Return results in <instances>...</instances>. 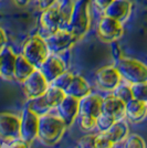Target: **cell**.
<instances>
[{
    "label": "cell",
    "instance_id": "obj_14",
    "mask_svg": "<svg viewBox=\"0 0 147 148\" xmlns=\"http://www.w3.org/2000/svg\"><path fill=\"white\" fill-rule=\"evenodd\" d=\"M102 103L103 99L96 94H89L85 97L80 99V111L82 115H89L98 118L102 113Z\"/></svg>",
    "mask_w": 147,
    "mask_h": 148
},
{
    "label": "cell",
    "instance_id": "obj_22",
    "mask_svg": "<svg viewBox=\"0 0 147 148\" xmlns=\"http://www.w3.org/2000/svg\"><path fill=\"white\" fill-rule=\"evenodd\" d=\"M43 95H44V97H45V99H47V102H48V104H49L51 108L56 107L64 99V97L67 96L65 92L62 88L54 86V85L49 87Z\"/></svg>",
    "mask_w": 147,
    "mask_h": 148
},
{
    "label": "cell",
    "instance_id": "obj_4",
    "mask_svg": "<svg viewBox=\"0 0 147 148\" xmlns=\"http://www.w3.org/2000/svg\"><path fill=\"white\" fill-rule=\"evenodd\" d=\"M117 70L121 76L134 84L147 81V66L134 59H121L117 64Z\"/></svg>",
    "mask_w": 147,
    "mask_h": 148
},
{
    "label": "cell",
    "instance_id": "obj_33",
    "mask_svg": "<svg viewBox=\"0 0 147 148\" xmlns=\"http://www.w3.org/2000/svg\"><path fill=\"white\" fill-rule=\"evenodd\" d=\"M56 2V0H38V6L41 10H45L52 7Z\"/></svg>",
    "mask_w": 147,
    "mask_h": 148
},
{
    "label": "cell",
    "instance_id": "obj_6",
    "mask_svg": "<svg viewBox=\"0 0 147 148\" xmlns=\"http://www.w3.org/2000/svg\"><path fill=\"white\" fill-rule=\"evenodd\" d=\"M98 37L101 38V40H103L105 42H113V41H115L122 37V22L104 14L98 22Z\"/></svg>",
    "mask_w": 147,
    "mask_h": 148
},
{
    "label": "cell",
    "instance_id": "obj_15",
    "mask_svg": "<svg viewBox=\"0 0 147 148\" xmlns=\"http://www.w3.org/2000/svg\"><path fill=\"white\" fill-rule=\"evenodd\" d=\"M102 113L109 114L118 121L126 114V103H124L122 99L116 97L115 95H110L103 99Z\"/></svg>",
    "mask_w": 147,
    "mask_h": 148
},
{
    "label": "cell",
    "instance_id": "obj_11",
    "mask_svg": "<svg viewBox=\"0 0 147 148\" xmlns=\"http://www.w3.org/2000/svg\"><path fill=\"white\" fill-rule=\"evenodd\" d=\"M56 107L60 118L64 122L65 126H71L80 111V99L67 95Z\"/></svg>",
    "mask_w": 147,
    "mask_h": 148
},
{
    "label": "cell",
    "instance_id": "obj_30",
    "mask_svg": "<svg viewBox=\"0 0 147 148\" xmlns=\"http://www.w3.org/2000/svg\"><path fill=\"white\" fill-rule=\"evenodd\" d=\"M124 148H145V142L138 135H131L125 143Z\"/></svg>",
    "mask_w": 147,
    "mask_h": 148
},
{
    "label": "cell",
    "instance_id": "obj_2",
    "mask_svg": "<svg viewBox=\"0 0 147 148\" xmlns=\"http://www.w3.org/2000/svg\"><path fill=\"white\" fill-rule=\"evenodd\" d=\"M91 23L90 12H89V0H79L74 3L73 11L67 28L74 33L78 39L82 38L89 31Z\"/></svg>",
    "mask_w": 147,
    "mask_h": 148
},
{
    "label": "cell",
    "instance_id": "obj_31",
    "mask_svg": "<svg viewBox=\"0 0 147 148\" xmlns=\"http://www.w3.org/2000/svg\"><path fill=\"white\" fill-rule=\"evenodd\" d=\"M78 148H95V136H83L78 143Z\"/></svg>",
    "mask_w": 147,
    "mask_h": 148
},
{
    "label": "cell",
    "instance_id": "obj_7",
    "mask_svg": "<svg viewBox=\"0 0 147 148\" xmlns=\"http://www.w3.org/2000/svg\"><path fill=\"white\" fill-rule=\"evenodd\" d=\"M39 128V116L34 114L30 108L25 107L20 124V137L27 144L31 143L38 136Z\"/></svg>",
    "mask_w": 147,
    "mask_h": 148
},
{
    "label": "cell",
    "instance_id": "obj_17",
    "mask_svg": "<svg viewBox=\"0 0 147 148\" xmlns=\"http://www.w3.org/2000/svg\"><path fill=\"white\" fill-rule=\"evenodd\" d=\"M64 92H65L67 95H70V96H73V97L81 99L83 97H85L86 95L91 94V88H90L89 83L82 76L73 75V79L71 81V83L64 90Z\"/></svg>",
    "mask_w": 147,
    "mask_h": 148
},
{
    "label": "cell",
    "instance_id": "obj_32",
    "mask_svg": "<svg viewBox=\"0 0 147 148\" xmlns=\"http://www.w3.org/2000/svg\"><path fill=\"white\" fill-rule=\"evenodd\" d=\"M92 1H93V3H94V6L96 7L98 10L104 12L105 10H106V8L110 6L111 2H112L113 0H92Z\"/></svg>",
    "mask_w": 147,
    "mask_h": 148
},
{
    "label": "cell",
    "instance_id": "obj_1",
    "mask_svg": "<svg viewBox=\"0 0 147 148\" xmlns=\"http://www.w3.org/2000/svg\"><path fill=\"white\" fill-rule=\"evenodd\" d=\"M65 127L67 126L61 118L45 114L39 117L38 136L45 144L53 145L61 139Z\"/></svg>",
    "mask_w": 147,
    "mask_h": 148
},
{
    "label": "cell",
    "instance_id": "obj_28",
    "mask_svg": "<svg viewBox=\"0 0 147 148\" xmlns=\"http://www.w3.org/2000/svg\"><path fill=\"white\" fill-rule=\"evenodd\" d=\"M114 144L115 143L111 139L106 132H103V134L95 136V148H113Z\"/></svg>",
    "mask_w": 147,
    "mask_h": 148
},
{
    "label": "cell",
    "instance_id": "obj_36",
    "mask_svg": "<svg viewBox=\"0 0 147 148\" xmlns=\"http://www.w3.org/2000/svg\"><path fill=\"white\" fill-rule=\"evenodd\" d=\"M13 1H14V3L18 7H25L31 0H13Z\"/></svg>",
    "mask_w": 147,
    "mask_h": 148
},
{
    "label": "cell",
    "instance_id": "obj_34",
    "mask_svg": "<svg viewBox=\"0 0 147 148\" xmlns=\"http://www.w3.org/2000/svg\"><path fill=\"white\" fill-rule=\"evenodd\" d=\"M7 43V36H6V32L3 31L2 28H0V51L6 47Z\"/></svg>",
    "mask_w": 147,
    "mask_h": 148
},
{
    "label": "cell",
    "instance_id": "obj_35",
    "mask_svg": "<svg viewBox=\"0 0 147 148\" xmlns=\"http://www.w3.org/2000/svg\"><path fill=\"white\" fill-rule=\"evenodd\" d=\"M10 148H28V145L25 140H17L10 145Z\"/></svg>",
    "mask_w": 147,
    "mask_h": 148
},
{
    "label": "cell",
    "instance_id": "obj_24",
    "mask_svg": "<svg viewBox=\"0 0 147 148\" xmlns=\"http://www.w3.org/2000/svg\"><path fill=\"white\" fill-rule=\"evenodd\" d=\"M131 90L133 99L147 103V81L132 84Z\"/></svg>",
    "mask_w": 147,
    "mask_h": 148
},
{
    "label": "cell",
    "instance_id": "obj_10",
    "mask_svg": "<svg viewBox=\"0 0 147 148\" xmlns=\"http://www.w3.org/2000/svg\"><path fill=\"white\" fill-rule=\"evenodd\" d=\"M40 25L43 28V30L48 33V36L54 33L59 29H62L63 18L60 8L52 6L45 10H42L40 17Z\"/></svg>",
    "mask_w": 147,
    "mask_h": 148
},
{
    "label": "cell",
    "instance_id": "obj_18",
    "mask_svg": "<svg viewBox=\"0 0 147 148\" xmlns=\"http://www.w3.org/2000/svg\"><path fill=\"white\" fill-rule=\"evenodd\" d=\"M129 11H131V1L129 0H113L110 6L106 8L104 14L122 22L127 18Z\"/></svg>",
    "mask_w": 147,
    "mask_h": 148
},
{
    "label": "cell",
    "instance_id": "obj_3",
    "mask_svg": "<svg viewBox=\"0 0 147 148\" xmlns=\"http://www.w3.org/2000/svg\"><path fill=\"white\" fill-rule=\"evenodd\" d=\"M22 56L30 62L34 68H39L48 56L49 49L45 42V39L40 36H34L30 38L23 45Z\"/></svg>",
    "mask_w": 147,
    "mask_h": 148
},
{
    "label": "cell",
    "instance_id": "obj_12",
    "mask_svg": "<svg viewBox=\"0 0 147 148\" xmlns=\"http://www.w3.org/2000/svg\"><path fill=\"white\" fill-rule=\"evenodd\" d=\"M121 77L118 70L112 66H106L96 72L98 85L105 91H114L120 85Z\"/></svg>",
    "mask_w": 147,
    "mask_h": 148
},
{
    "label": "cell",
    "instance_id": "obj_16",
    "mask_svg": "<svg viewBox=\"0 0 147 148\" xmlns=\"http://www.w3.org/2000/svg\"><path fill=\"white\" fill-rule=\"evenodd\" d=\"M16 59H17V56L14 54L11 48L5 47L0 51V75L7 79L12 77Z\"/></svg>",
    "mask_w": 147,
    "mask_h": 148
},
{
    "label": "cell",
    "instance_id": "obj_8",
    "mask_svg": "<svg viewBox=\"0 0 147 148\" xmlns=\"http://www.w3.org/2000/svg\"><path fill=\"white\" fill-rule=\"evenodd\" d=\"M23 90L29 99L41 96L48 90V81L39 70H34L23 81Z\"/></svg>",
    "mask_w": 147,
    "mask_h": 148
},
{
    "label": "cell",
    "instance_id": "obj_26",
    "mask_svg": "<svg viewBox=\"0 0 147 148\" xmlns=\"http://www.w3.org/2000/svg\"><path fill=\"white\" fill-rule=\"evenodd\" d=\"M114 95L122 99L124 103H128L129 101L133 99V95H132V90L131 87L127 85H118V86L114 90Z\"/></svg>",
    "mask_w": 147,
    "mask_h": 148
},
{
    "label": "cell",
    "instance_id": "obj_21",
    "mask_svg": "<svg viewBox=\"0 0 147 148\" xmlns=\"http://www.w3.org/2000/svg\"><path fill=\"white\" fill-rule=\"evenodd\" d=\"M106 134L110 136V138L113 140L114 143H118L123 140L127 134H128V127L126 123L124 122H115L111 126L109 130H106Z\"/></svg>",
    "mask_w": 147,
    "mask_h": 148
},
{
    "label": "cell",
    "instance_id": "obj_23",
    "mask_svg": "<svg viewBox=\"0 0 147 148\" xmlns=\"http://www.w3.org/2000/svg\"><path fill=\"white\" fill-rule=\"evenodd\" d=\"M27 107L30 108L34 114H37L39 117L42 116V115H45L51 110V107L48 104L44 95L38 96V97H34V99H31V101L29 102V104H28Z\"/></svg>",
    "mask_w": 147,
    "mask_h": 148
},
{
    "label": "cell",
    "instance_id": "obj_5",
    "mask_svg": "<svg viewBox=\"0 0 147 148\" xmlns=\"http://www.w3.org/2000/svg\"><path fill=\"white\" fill-rule=\"evenodd\" d=\"M79 39L67 29H59L54 33L48 36L45 42L49 51L53 53H60L62 51L70 49Z\"/></svg>",
    "mask_w": 147,
    "mask_h": 148
},
{
    "label": "cell",
    "instance_id": "obj_9",
    "mask_svg": "<svg viewBox=\"0 0 147 148\" xmlns=\"http://www.w3.org/2000/svg\"><path fill=\"white\" fill-rule=\"evenodd\" d=\"M20 124L21 118L18 116L10 113H0V136L8 140L20 137Z\"/></svg>",
    "mask_w": 147,
    "mask_h": 148
},
{
    "label": "cell",
    "instance_id": "obj_29",
    "mask_svg": "<svg viewBox=\"0 0 147 148\" xmlns=\"http://www.w3.org/2000/svg\"><path fill=\"white\" fill-rule=\"evenodd\" d=\"M79 124L83 130H90L96 125V118L89 116V115H82L80 114L79 117Z\"/></svg>",
    "mask_w": 147,
    "mask_h": 148
},
{
    "label": "cell",
    "instance_id": "obj_20",
    "mask_svg": "<svg viewBox=\"0 0 147 148\" xmlns=\"http://www.w3.org/2000/svg\"><path fill=\"white\" fill-rule=\"evenodd\" d=\"M34 70H36L34 65H32L22 54L17 56L14 71H13V77H16V80L23 82Z\"/></svg>",
    "mask_w": 147,
    "mask_h": 148
},
{
    "label": "cell",
    "instance_id": "obj_13",
    "mask_svg": "<svg viewBox=\"0 0 147 148\" xmlns=\"http://www.w3.org/2000/svg\"><path fill=\"white\" fill-rule=\"evenodd\" d=\"M39 71L43 74L48 82H53L60 74L65 71V65L58 56H49L39 66Z\"/></svg>",
    "mask_w": 147,
    "mask_h": 148
},
{
    "label": "cell",
    "instance_id": "obj_27",
    "mask_svg": "<svg viewBox=\"0 0 147 148\" xmlns=\"http://www.w3.org/2000/svg\"><path fill=\"white\" fill-rule=\"evenodd\" d=\"M73 79V74L70 72H63L62 74H60L54 81H53V85L62 88L63 91L69 86V84L71 83V81Z\"/></svg>",
    "mask_w": 147,
    "mask_h": 148
},
{
    "label": "cell",
    "instance_id": "obj_19",
    "mask_svg": "<svg viewBox=\"0 0 147 148\" xmlns=\"http://www.w3.org/2000/svg\"><path fill=\"white\" fill-rule=\"evenodd\" d=\"M147 114V103L138 99H132L126 103V115L133 123L142 122Z\"/></svg>",
    "mask_w": 147,
    "mask_h": 148
},
{
    "label": "cell",
    "instance_id": "obj_25",
    "mask_svg": "<svg viewBox=\"0 0 147 148\" xmlns=\"http://www.w3.org/2000/svg\"><path fill=\"white\" fill-rule=\"evenodd\" d=\"M115 122H116L115 118L109 114H105V113H101L98 115V117L96 118V125L100 128V130H102V132H106Z\"/></svg>",
    "mask_w": 147,
    "mask_h": 148
}]
</instances>
